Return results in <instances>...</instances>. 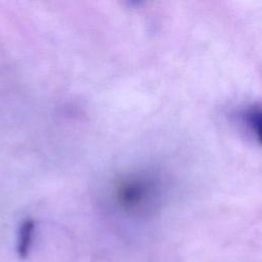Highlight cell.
Instances as JSON below:
<instances>
[{"label": "cell", "mask_w": 262, "mask_h": 262, "mask_svg": "<svg viewBox=\"0 0 262 262\" xmlns=\"http://www.w3.org/2000/svg\"><path fill=\"white\" fill-rule=\"evenodd\" d=\"M113 198L122 211L134 216H144L158 207L161 200V185L152 175L127 174L115 181Z\"/></svg>", "instance_id": "cell-1"}, {"label": "cell", "mask_w": 262, "mask_h": 262, "mask_svg": "<svg viewBox=\"0 0 262 262\" xmlns=\"http://www.w3.org/2000/svg\"><path fill=\"white\" fill-rule=\"evenodd\" d=\"M242 123L245 125L246 130L256 139L259 138V122H260V108L259 106L251 105L242 113Z\"/></svg>", "instance_id": "cell-3"}, {"label": "cell", "mask_w": 262, "mask_h": 262, "mask_svg": "<svg viewBox=\"0 0 262 262\" xmlns=\"http://www.w3.org/2000/svg\"><path fill=\"white\" fill-rule=\"evenodd\" d=\"M34 230L35 222L32 219L25 220L18 229L16 252L20 259H26L30 255L34 237Z\"/></svg>", "instance_id": "cell-2"}]
</instances>
